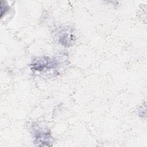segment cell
<instances>
[{
    "label": "cell",
    "mask_w": 147,
    "mask_h": 147,
    "mask_svg": "<svg viewBox=\"0 0 147 147\" xmlns=\"http://www.w3.org/2000/svg\"><path fill=\"white\" fill-rule=\"evenodd\" d=\"M33 132L37 145L48 146L51 145L52 138L50 132L47 129L37 126L33 129Z\"/></svg>",
    "instance_id": "obj_1"
},
{
    "label": "cell",
    "mask_w": 147,
    "mask_h": 147,
    "mask_svg": "<svg viewBox=\"0 0 147 147\" xmlns=\"http://www.w3.org/2000/svg\"><path fill=\"white\" fill-rule=\"evenodd\" d=\"M56 63L50 59H40L34 61L32 64V68L36 70H42L45 68H52L56 67Z\"/></svg>",
    "instance_id": "obj_2"
}]
</instances>
